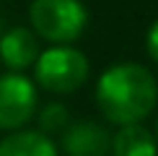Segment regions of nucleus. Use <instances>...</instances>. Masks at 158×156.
Here are the masks:
<instances>
[{
	"label": "nucleus",
	"mask_w": 158,
	"mask_h": 156,
	"mask_svg": "<svg viewBox=\"0 0 158 156\" xmlns=\"http://www.w3.org/2000/svg\"><path fill=\"white\" fill-rule=\"evenodd\" d=\"M91 65L88 57L81 50L60 44L39 55L34 63V78L36 83L49 94H75L78 89L88 81Z\"/></svg>",
	"instance_id": "3"
},
{
	"label": "nucleus",
	"mask_w": 158,
	"mask_h": 156,
	"mask_svg": "<svg viewBox=\"0 0 158 156\" xmlns=\"http://www.w3.org/2000/svg\"><path fill=\"white\" fill-rule=\"evenodd\" d=\"M62 154L65 156H109L111 133L96 120H78L62 130Z\"/></svg>",
	"instance_id": "5"
},
{
	"label": "nucleus",
	"mask_w": 158,
	"mask_h": 156,
	"mask_svg": "<svg viewBox=\"0 0 158 156\" xmlns=\"http://www.w3.org/2000/svg\"><path fill=\"white\" fill-rule=\"evenodd\" d=\"M36 86L21 73L0 76V130H18L36 115Z\"/></svg>",
	"instance_id": "4"
},
{
	"label": "nucleus",
	"mask_w": 158,
	"mask_h": 156,
	"mask_svg": "<svg viewBox=\"0 0 158 156\" xmlns=\"http://www.w3.org/2000/svg\"><path fill=\"white\" fill-rule=\"evenodd\" d=\"M153 135H156V141H158V120H156V133Z\"/></svg>",
	"instance_id": "11"
},
{
	"label": "nucleus",
	"mask_w": 158,
	"mask_h": 156,
	"mask_svg": "<svg viewBox=\"0 0 158 156\" xmlns=\"http://www.w3.org/2000/svg\"><path fill=\"white\" fill-rule=\"evenodd\" d=\"M145 50H148V57L153 63H158V21L148 29V37H145Z\"/></svg>",
	"instance_id": "10"
},
{
	"label": "nucleus",
	"mask_w": 158,
	"mask_h": 156,
	"mask_svg": "<svg viewBox=\"0 0 158 156\" xmlns=\"http://www.w3.org/2000/svg\"><path fill=\"white\" fill-rule=\"evenodd\" d=\"M29 24L36 37L55 44H70L88 26L81 0H34L29 8Z\"/></svg>",
	"instance_id": "2"
},
{
	"label": "nucleus",
	"mask_w": 158,
	"mask_h": 156,
	"mask_svg": "<svg viewBox=\"0 0 158 156\" xmlns=\"http://www.w3.org/2000/svg\"><path fill=\"white\" fill-rule=\"evenodd\" d=\"M70 125V112L65 104H47V107H42V112H39V130H42L44 135H52V133H62L65 128Z\"/></svg>",
	"instance_id": "9"
},
{
	"label": "nucleus",
	"mask_w": 158,
	"mask_h": 156,
	"mask_svg": "<svg viewBox=\"0 0 158 156\" xmlns=\"http://www.w3.org/2000/svg\"><path fill=\"white\" fill-rule=\"evenodd\" d=\"M158 104V81L140 63H117L96 83V107L111 125L143 122Z\"/></svg>",
	"instance_id": "1"
},
{
	"label": "nucleus",
	"mask_w": 158,
	"mask_h": 156,
	"mask_svg": "<svg viewBox=\"0 0 158 156\" xmlns=\"http://www.w3.org/2000/svg\"><path fill=\"white\" fill-rule=\"evenodd\" d=\"M0 156H57V146L42 130H13L0 141Z\"/></svg>",
	"instance_id": "8"
},
{
	"label": "nucleus",
	"mask_w": 158,
	"mask_h": 156,
	"mask_svg": "<svg viewBox=\"0 0 158 156\" xmlns=\"http://www.w3.org/2000/svg\"><path fill=\"white\" fill-rule=\"evenodd\" d=\"M111 156H158V141L143 122L122 125L111 135Z\"/></svg>",
	"instance_id": "7"
},
{
	"label": "nucleus",
	"mask_w": 158,
	"mask_h": 156,
	"mask_svg": "<svg viewBox=\"0 0 158 156\" xmlns=\"http://www.w3.org/2000/svg\"><path fill=\"white\" fill-rule=\"evenodd\" d=\"M39 55H42L39 52V39L26 26H13L10 31H5L0 37V60L13 73H21V70L31 68L39 60Z\"/></svg>",
	"instance_id": "6"
}]
</instances>
